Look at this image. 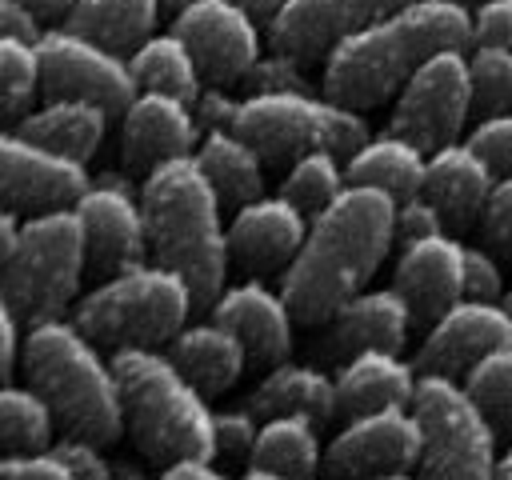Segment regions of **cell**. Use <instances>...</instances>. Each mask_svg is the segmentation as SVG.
Masks as SVG:
<instances>
[{
  "label": "cell",
  "mask_w": 512,
  "mask_h": 480,
  "mask_svg": "<svg viewBox=\"0 0 512 480\" xmlns=\"http://www.w3.org/2000/svg\"><path fill=\"white\" fill-rule=\"evenodd\" d=\"M396 240V196L376 184H344L340 196L308 220V236L280 276L300 324H324L360 292Z\"/></svg>",
  "instance_id": "cell-1"
},
{
  "label": "cell",
  "mask_w": 512,
  "mask_h": 480,
  "mask_svg": "<svg viewBox=\"0 0 512 480\" xmlns=\"http://www.w3.org/2000/svg\"><path fill=\"white\" fill-rule=\"evenodd\" d=\"M476 16L464 0H404L400 8L368 20L328 48L324 92L352 108L388 100L420 60L440 48H468Z\"/></svg>",
  "instance_id": "cell-2"
},
{
  "label": "cell",
  "mask_w": 512,
  "mask_h": 480,
  "mask_svg": "<svg viewBox=\"0 0 512 480\" xmlns=\"http://www.w3.org/2000/svg\"><path fill=\"white\" fill-rule=\"evenodd\" d=\"M140 204L148 220L152 260L176 268L196 296V308H212L228 276V228L220 220V192L200 168L196 152H180L144 172Z\"/></svg>",
  "instance_id": "cell-3"
},
{
  "label": "cell",
  "mask_w": 512,
  "mask_h": 480,
  "mask_svg": "<svg viewBox=\"0 0 512 480\" xmlns=\"http://www.w3.org/2000/svg\"><path fill=\"white\" fill-rule=\"evenodd\" d=\"M108 360L120 380L124 424L148 460H216V412L208 408V392L168 352H160V344H124L112 348Z\"/></svg>",
  "instance_id": "cell-4"
},
{
  "label": "cell",
  "mask_w": 512,
  "mask_h": 480,
  "mask_svg": "<svg viewBox=\"0 0 512 480\" xmlns=\"http://www.w3.org/2000/svg\"><path fill=\"white\" fill-rule=\"evenodd\" d=\"M20 364L32 388L52 404L56 420L68 432L112 444L124 424V400L112 360L100 356L96 340L64 316H48L28 324Z\"/></svg>",
  "instance_id": "cell-5"
},
{
  "label": "cell",
  "mask_w": 512,
  "mask_h": 480,
  "mask_svg": "<svg viewBox=\"0 0 512 480\" xmlns=\"http://www.w3.org/2000/svg\"><path fill=\"white\" fill-rule=\"evenodd\" d=\"M196 308L192 284L160 264V260H140L124 272L104 276L80 304L72 308V320L108 348L124 344H168L184 324L188 312Z\"/></svg>",
  "instance_id": "cell-6"
},
{
  "label": "cell",
  "mask_w": 512,
  "mask_h": 480,
  "mask_svg": "<svg viewBox=\"0 0 512 480\" xmlns=\"http://www.w3.org/2000/svg\"><path fill=\"white\" fill-rule=\"evenodd\" d=\"M84 268L88 240L76 204L40 208L20 224L16 244L0 264V292L12 300L24 324H36L48 316H64Z\"/></svg>",
  "instance_id": "cell-7"
},
{
  "label": "cell",
  "mask_w": 512,
  "mask_h": 480,
  "mask_svg": "<svg viewBox=\"0 0 512 480\" xmlns=\"http://www.w3.org/2000/svg\"><path fill=\"white\" fill-rule=\"evenodd\" d=\"M232 128L244 132L272 164H288L312 148H332L348 156L356 144L372 136L360 108L308 88H268L240 96Z\"/></svg>",
  "instance_id": "cell-8"
},
{
  "label": "cell",
  "mask_w": 512,
  "mask_h": 480,
  "mask_svg": "<svg viewBox=\"0 0 512 480\" xmlns=\"http://www.w3.org/2000/svg\"><path fill=\"white\" fill-rule=\"evenodd\" d=\"M412 412L424 432L420 472L440 480H484L496 472L500 428L468 392L456 372L420 368L412 388Z\"/></svg>",
  "instance_id": "cell-9"
},
{
  "label": "cell",
  "mask_w": 512,
  "mask_h": 480,
  "mask_svg": "<svg viewBox=\"0 0 512 480\" xmlns=\"http://www.w3.org/2000/svg\"><path fill=\"white\" fill-rule=\"evenodd\" d=\"M472 116V68L468 48H440L412 68L392 108V132L416 140L424 152L460 140Z\"/></svg>",
  "instance_id": "cell-10"
},
{
  "label": "cell",
  "mask_w": 512,
  "mask_h": 480,
  "mask_svg": "<svg viewBox=\"0 0 512 480\" xmlns=\"http://www.w3.org/2000/svg\"><path fill=\"white\" fill-rule=\"evenodd\" d=\"M36 48L48 96H88L108 112H124V104L140 92L128 56L72 24L44 28L36 36Z\"/></svg>",
  "instance_id": "cell-11"
},
{
  "label": "cell",
  "mask_w": 512,
  "mask_h": 480,
  "mask_svg": "<svg viewBox=\"0 0 512 480\" xmlns=\"http://www.w3.org/2000/svg\"><path fill=\"white\" fill-rule=\"evenodd\" d=\"M324 448V472L332 476H404L420 464L424 432L412 404H384L356 416Z\"/></svg>",
  "instance_id": "cell-12"
},
{
  "label": "cell",
  "mask_w": 512,
  "mask_h": 480,
  "mask_svg": "<svg viewBox=\"0 0 512 480\" xmlns=\"http://www.w3.org/2000/svg\"><path fill=\"white\" fill-rule=\"evenodd\" d=\"M72 204H76L80 224H84L88 268H96L100 276L124 272V268L152 256L140 192L124 176H116V172L96 176Z\"/></svg>",
  "instance_id": "cell-13"
},
{
  "label": "cell",
  "mask_w": 512,
  "mask_h": 480,
  "mask_svg": "<svg viewBox=\"0 0 512 480\" xmlns=\"http://www.w3.org/2000/svg\"><path fill=\"white\" fill-rule=\"evenodd\" d=\"M172 28L196 52L208 84H236L260 56L256 16L236 0H188L172 12Z\"/></svg>",
  "instance_id": "cell-14"
},
{
  "label": "cell",
  "mask_w": 512,
  "mask_h": 480,
  "mask_svg": "<svg viewBox=\"0 0 512 480\" xmlns=\"http://www.w3.org/2000/svg\"><path fill=\"white\" fill-rule=\"evenodd\" d=\"M92 184L84 160L60 156L20 128H0V204L16 212H40L72 204Z\"/></svg>",
  "instance_id": "cell-15"
},
{
  "label": "cell",
  "mask_w": 512,
  "mask_h": 480,
  "mask_svg": "<svg viewBox=\"0 0 512 480\" xmlns=\"http://www.w3.org/2000/svg\"><path fill=\"white\" fill-rule=\"evenodd\" d=\"M508 340H512V312L504 308V300L460 296L428 324L420 352H416V368L464 376L468 364H476L488 348L508 344Z\"/></svg>",
  "instance_id": "cell-16"
},
{
  "label": "cell",
  "mask_w": 512,
  "mask_h": 480,
  "mask_svg": "<svg viewBox=\"0 0 512 480\" xmlns=\"http://www.w3.org/2000/svg\"><path fill=\"white\" fill-rule=\"evenodd\" d=\"M120 152L132 172H148L168 156L192 152L200 140V120L192 100L160 92V88H140L124 112H120Z\"/></svg>",
  "instance_id": "cell-17"
},
{
  "label": "cell",
  "mask_w": 512,
  "mask_h": 480,
  "mask_svg": "<svg viewBox=\"0 0 512 480\" xmlns=\"http://www.w3.org/2000/svg\"><path fill=\"white\" fill-rule=\"evenodd\" d=\"M308 212L284 192L244 200L228 220V252L244 272H284L308 236Z\"/></svg>",
  "instance_id": "cell-18"
},
{
  "label": "cell",
  "mask_w": 512,
  "mask_h": 480,
  "mask_svg": "<svg viewBox=\"0 0 512 480\" xmlns=\"http://www.w3.org/2000/svg\"><path fill=\"white\" fill-rule=\"evenodd\" d=\"M212 316L228 324L252 364H276L292 352V324L296 312L288 296L260 276H244L236 284H224L220 296L212 300Z\"/></svg>",
  "instance_id": "cell-19"
},
{
  "label": "cell",
  "mask_w": 512,
  "mask_h": 480,
  "mask_svg": "<svg viewBox=\"0 0 512 480\" xmlns=\"http://www.w3.org/2000/svg\"><path fill=\"white\" fill-rule=\"evenodd\" d=\"M392 284L404 292L412 320L432 324L448 304L464 296V240H456L448 228L404 240L392 268Z\"/></svg>",
  "instance_id": "cell-20"
},
{
  "label": "cell",
  "mask_w": 512,
  "mask_h": 480,
  "mask_svg": "<svg viewBox=\"0 0 512 480\" xmlns=\"http://www.w3.org/2000/svg\"><path fill=\"white\" fill-rule=\"evenodd\" d=\"M400 4L404 0H284L268 16V40L272 48L292 52L300 60L328 56L336 40Z\"/></svg>",
  "instance_id": "cell-21"
},
{
  "label": "cell",
  "mask_w": 512,
  "mask_h": 480,
  "mask_svg": "<svg viewBox=\"0 0 512 480\" xmlns=\"http://www.w3.org/2000/svg\"><path fill=\"white\" fill-rule=\"evenodd\" d=\"M324 332V352L332 360H344L360 348H404L412 320V308L404 292L392 288H360L352 292L328 320Z\"/></svg>",
  "instance_id": "cell-22"
},
{
  "label": "cell",
  "mask_w": 512,
  "mask_h": 480,
  "mask_svg": "<svg viewBox=\"0 0 512 480\" xmlns=\"http://www.w3.org/2000/svg\"><path fill=\"white\" fill-rule=\"evenodd\" d=\"M492 180H496V172L488 168V160L468 140H448V144L428 152L424 196L436 200L448 228H468L472 220H480V208L492 192Z\"/></svg>",
  "instance_id": "cell-23"
},
{
  "label": "cell",
  "mask_w": 512,
  "mask_h": 480,
  "mask_svg": "<svg viewBox=\"0 0 512 480\" xmlns=\"http://www.w3.org/2000/svg\"><path fill=\"white\" fill-rule=\"evenodd\" d=\"M416 376V360H404L400 348H360L336 372V408L340 416H356L384 404H412Z\"/></svg>",
  "instance_id": "cell-24"
},
{
  "label": "cell",
  "mask_w": 512,
  "mask_h": 480,
  "mask_svg": "<svg viewBox=\"0 0 512 480\" xmlns=\"http://www.w3.org/2000/svg\"><path fill=\"white\" fill-rule=\"evenodd\" d=\"M108 116L112 112L88 96H48V104L24 112L16 128L60 156L88 160L108 132Z\"/></svg>",
  "instance_id": "cell-25"
},
{
  "label": "cell",
  "mask_w": 512,
  "mask_h": 480,
  "mask_svg": "<svg viewBox=\"0 0 512 480\" xmlns=\"http://www.w3.org/2000/svg\"><path fill=\"white\" fill-rule=\"evenodd\" d=\"M168 356L208 392V396H220L228 392L244 364H248V352L240 344V336L220 324L216 316L212 320H196V324H184L172 340H168Z\"/></svg>",
  "instance_id": "cell-26"
},
{
  "label": "cell",
  "mask_w": 512,
  "mask_h": 480,
  "mask_svg": "<svg viewBox=\"0 0 512 480\" xmlns=\"http://www.w3.org/2000/svg\"><path fill=\"white\" fill-rule=\"evenodd\" d=\"M248 408L264 420L276 412H300L316 424H328L340 408H336V376H328L316 364H296V360H276L264 380L252 388Z\"/></svg>",
  "instance_id": "cell-27"
},
{
  "label": "cell",
  "mask_w": 512,
  "mask_h": 480,
  "mask_svg": "<svg viewBox=\"0 0 512 480\" xmlns=\"http://www.w3.org/2000/svg\"><path fill=\"white\" fill-rule=\"evenodd\" d=\"M320 464H324L320 424L300 416V412H276V416H264L244 476L248 480H276V476L304 480Z\"/></svg>",
  "instance_id": "cell-28"
},
{
  "label": "cell",
  "mask_w": 512,
  "mask_h": 480,
  "mask_svg": "<svg viewBox=\"0 0 512 480\" xmlns=\"http://www.w3.org/2000/svg\"><path fill=\"white\" fill-rule=\"evenodd\" d=\"M424 168H428V152L392 128L380 136H368L344 156V172L352 184H376L396 200L424 188Z\"/></svg>",
  "instance_id": "cell-29"
},
{
  "label": "cell",
  "mask_w": 512,
  "mask_h": 480,
  "mask_svg": "<svg viewBox=\"0 0 512 480\" xmlns=\"http://www.w3.org/2000/svg\"><path fill=\"white\" fill-rule=\"evenodd\" d=\"M192 152H196L200 168L208 172V180L216 184V192H220V200L228 208H240L244 200H252V196L264 192V156L232 124L200 132V140H196Z\"/></svg>",
  "instance_id": "cell-30"
},
{
  "label": "cell",
  "mask_w": 512,
  "mask_h": 480,
  "mask_svg": "<svg viewBox=\"0 0 512 480\" xmlns=\"http://www.w3.org/2000/svg\"><path fill=\"white\" fill-rule=\"evenodd\" d=\"M128 64H132V76H136L140 88H160V92H172V96H184V100H196L200 88H204L200 60L176 28L144 36L128 52Z\"/></svg>",
  "instance_id": "cell-31"
},
{
  "label": "cell",
  "mask_w": 512,
  "mask_h": 480,
  "mask_svg": "<svg viewBox=\"0 0 512 480\" xmlns=\"http://www.w3.org/2000/svg\"><path fill=\"white\" fill-rule=\"evenodd\" d=\"M160 12H164L160 0H76L64 24L88 32L92 40L116 52H132L144 36H152Z\"/></svg>",
  "instance_id": "cell-32"
},
{
  "label": "cell",
  "mask_w": 512,
  "mask_h": 480,
  "mask_svg": "<svg viewBox=\"0 0 512 480\" xmlns=\"http://www.w3.org/2000/svg\"><path fill=\"white\" fill-rule=\"evenodd\" d=\"M56 412L32 384L0 380V452L48 448Z\"/></svg>",
  "instance_id": "cell-33"
},
{
  "label": "cell",
  "mask_w": 512,
  "mask_h": 480,
  "mask_svg": "<svg viewBox=\"0 0 512 480\" xmlns=\"http://www.w3.org/2000/svg\"><path fill=\"white\" fill-rule=\"evenodd\" d=\"M348 184V172H344V160L340 152L332 148H312V152H300L296 160H288V172H284V184L280 192L304 208L308 216H316L320 208H328L340 188Z\"/></svg>",
  "instance_id": "cell-34"
},
{
  "label": "cell",
  "mask_w": 512,
  "mask_h": 480,
  "mask_svg": "<svg viewBox=\"0 0 512 480\" xmlns=\"http://www.w3.org/2000/svg\"><path fill=\"white\" fill-rule=\"evenodd\" d=\"M36 92H44L36 36L0 32V120L24 116Z\"/></svg>",
  "instance_id": "cell-35"
},
{
  "label": "cell",
  "mask_w": 512,
  "mask_h": 480,
  "mask_svg": "<svg viewBox=\"0 0 512 480\" xmlns=\"http://www.w3.org/2000/svg\"><path fill=\"white\" fill-rule=\"evenodd\" d=\"M464 384L480 400V408L492 416V424L500 432H512V340L488 348L476 364H468Z\"/></svg>",
  "instance_id": "cell-36"
},
{
  "label": "cell",
  "mask_w": 512,
  "mask_h": 480,
  "mask_svg": "<svg viewBox=\"0 0 512 480\" xmlns=\"http://www.w3.org/2000/svg\"><path fill=\"white\" fill-rule=\"evenodd\" d=\"M468 68H472V108L476 112L512 108V48L508 44L472 40Z\"/></svg>",
  "instance_id": "cell-37"
},
{
  "label": "cell",
  "mask_w": 512,
  "mask_h": 480,
  "mask_svg": "<svg viewBox=\"0 0 512 480\" xmlns=\"http://www.w3.org/2000/svg\"><path fill=\"white\" fill-rule=\"evenodd\" d=\"M468 144L488 160L496 176H508L512 172V108L480 112L476 128L468 132Z\"/></svg>",
  "instance_id": "cell-38"
},
{
  "label": "cell",
  "mask_w": 512,
  "mask_h": 480,
  "mask_svg": "<svg viewBox=\"0 0 512 480\" xmlns=\"http://www.w3.org/2000/svg\"><path fill=\"white\" fill-rule=\"evenodd\" d=\"M216 456L220 460H252L256 436H260V416L252 408H220L216 416Z\"/></svg>",
  "instance_id": "cell-39"
},
{
  "label": "cell",
  "mask_w": 512,
  "mask_h": 480,
  "mask_svg": "<svg viewBox=\"0 0 512 480\" xmlns=\"http://www.w3.org/2000/svg\"><path fill=\"white\" fill-rule=\"evenodd\" d=\"M300 64H304L300 56L272 48L268 56H256V64L240 76V84H244L248 92H268V88H308Z\"/></svg>",
  "instance_id": "cell-40"
},
{
  "label": "cell",
  "mask_w": 512,
  "mask_h": 480,
  "mask_svg": "<svg viewBox=\"0 0 512 480\" xmlns=\"http://www.w3.org/2000/svg\"><path fill=\"white\" fill-rule=\"evenodd\" d=\"M480 224H484L488 244L512 260V172L492 180V192L480 208Z\"/></svg>",
  "instance_id": "cell-41"
},
{
  "label": "cell",
  "mask_w": 512,
  "mask_h": 480,
  "mask_svg": "<svg viewBox=\"0 0 512 480\" xmlns=\"http://www.w3.org/2000/svg\"><path fill=\"white\" fill-rule=\"evenodd\" d=\"M0 480H72V472L48 444V448L0 452Z\"/></svg>",
  "instance_id": "cell-42"
},
{
  "label": "cell",
  "mask_w": 512,
  "mask_h": 480,
  "mask_svg": "<svg viewBox=\"0 0 512 480\" xmlns=\"http://www.w3.org/2000/svg\"><path fill=\"white\" fill-rule=\"evenodd\" d=\"M52 452L68 464L72 476H84V480H108L112 476V464L104 460L100 440H92V436H80V432L64 428V436L52 440Z\"/></svg>",
  "instance_id": "cell-43"
},
{
  "label": "cell",
  "mask_w": 512,
  "mask_h": 480,
  "mask_svg": "<svg viewBox=\"0 0 512 480\" xmlns=\"http://www.w3.org/2000/svg\"><path fill=\"white\" fill-rule=\"evenodd\" d=\"M464 296H480V300L504 296V268L496 252L484 244H464Z\"/></svg>",
  "instance_id": "cell-44"
},
{
  "label": "cell",
  "mask_w": 512,
  "mask_h": 480,
  "mask_svg": "<svg viewBox=\"0 0 512 480\" xmlns=\"http://www.w3.org/2000/svg\"><path fill=\"white\" fill-rule=\"evenodd\" d=\"M444 228H448V220H444V212L436 208V200L424 196V188L412 192V196H404V200H396V240H400V244H404V240H416V236L444 232Z\"/></svg>",
  "instance_id": "cell-45"
},
{
  "label": "cell",
  "mask_w": 512,
  "mask_h": 480,
  "mask_svg": "<svg viewBox=\"0 0 512 480\" xmlns=\"http://www.w3.org/2000/svg\"><path fill=\"white\" fill-rule=\"evenodd\" d=\"M472 16H476V40H496L512 48V0H480Z\"/></svg>",
  "instance_id": "cell-46"
},
{
  "label": "cell",
  "mask_w": 512,
  "mask_h": 480,
  "mask_svg": "<svg viewBox=\"0 0 512 480\" xmlns=\"http://www.w3.org/2000/svg\"><path fill=\"white\" fill-rule=\"evenodd\" d=\"M224 88H228V84H212V88H200V96L192 100V108H196V120H200V132L232 124V116H236V104H240V100H232Z\"/></svg>",
  "instance_id": "cell-47"
},
{
  "label": "cell",
  "mask_w": 512,
  "mask_h": 480,
  "mask_svg": "<svg viewBox=\"0 0 512 480\" xmlns=\"http://www.w3.org/2000/svg\"><path fill=\"white\" fill-rule=\"evenodd\" d=\"M20 324H24V320L16 316L12 300L0 292V380H8V376L16 372V360H20V348H24Z\"/></svg>",
  "instance_id": "cell-48"
},
{
  "label": "cell",
  "mask_w": 512,
  "mask_h": 480,
  "mask_svg": "<svg viewBox=\"0 0 512 480\" xmlns=\"http://www.w3.org/2000/svg\"><path fill=\"white\" fill-rule=\"evenodd\" d=\"M0 32L40 36V16H36L24 0H0Z\"/></svg>",
  "instance_id": "cell-49"
},
{
  "label": "cell",
  "mask_w": 512,
  "mask_h": 480,
  "mask_svg": "<svg viewBox=\"0 0 512 480\" xmlns=\"http://www.w3.org/2000/svg\"><path fill=\"white\" fill-rule=\"evenodd\" d=\"M168 480H220V468H212V456H180L164 464Z\"/></svg>",
  "instance_id": "cell-50"
},
{
  "label": "cell",
  "mask_w": 512,
  "mask_h": 480,
  "mask_svg": "<svg viewBox=\"0 0 512 480\" xmlns=\"http://www.w3.org/2000/svg\"><path fill=\"white\" fill-rule=\"evenodd\" d=\"M16 232H20V220H16V208H4L0 204V264L8 260L12 244H16Z\"/></svg>",
  "instance_id": "cell-51"
},
{
  "label": "cell",
  "mask_w": 512,
  "mask_h": 480,
  "mask_svg": "<svg viewBox=\"0 0 512 480\" xmlns=\"http://www.w3.org/2000/svg\"><path fill=\"white\" fill-rule=\"evenodd\" d=\"M40 20H52V16H68V8L76 4V0H24Z\"/></svg>",
  "instance_id": "cell-52"
},
{
  "label": "cell",
  "mask_w": 512,
  "mask_h": 480,
  "mask_svg": "<svg viewBox=\"0 0 512 480\" xmlns=\"http://www.w3.org/2000/svg\"><path fill=\"white\" fill-rule=\"evenodd\" d=\"M236 4H244V8H248L256 20H268V16H272V12H276L284 0H236Z\"/></svg>",
  "instance_id": "cell-53"
},
{
  "label": "cell",
  "mask_w": 512,
  "mask_h": 480,
  "mask_svg": "<svg viewBox=\"0 0 512 480\" xmlns=\"http://www.w3.org/2000/svg\"><path fill=\"white\" fill-rule=\"evenodd\" d=\"M492 476H500V480H512V444L504 448V452H496V472Z\"/></svg>",
  "instance_id": "cell-54"
},
{
  "label": "cell",
  "mask_w": 512,
  "mask_h": 480,
  "mask_svg": "<svg viewBox=\"0 0 512 480\" xmlns=\"http://www.w3.org/2000/svg\"><path fill=\"white\" fill-rule=\"evenodd\" d=\"M160 4H164V12H176V8H180V4H188V0H160Z\"/></svg>",
  "instance_id": "cell-55"
},
{
  "label": "cell",
  "mask_w": 512,
  "mask_h": 480,
  "mask_svg": "<svg viewBox=\"0 0 512 480\" xmlns=\"http://www.w3.org/2000/svg\"><path fill=\"white\" fill-rule=\"evenodd\" d=\"M500 300H504V308L512 312V288H504V296H500Z\"/></svg>",
  "instance_id": "cell-56"
},
{
  "label": "cell",
  "mask_w": 512,
  "mask_h": 480,
  "mask_svg": "<svg viewBox=\"0 0 512 480\" xmlns=\"http://www.w3.org/2000/svg\"><path fill=\"white\" fill-rule=\"evenodd\" d=\"M464 4H472V8H476V4H480V0H464Z\"/></svg>",
  "instance_id": "cell-57"
}]
</instances>
